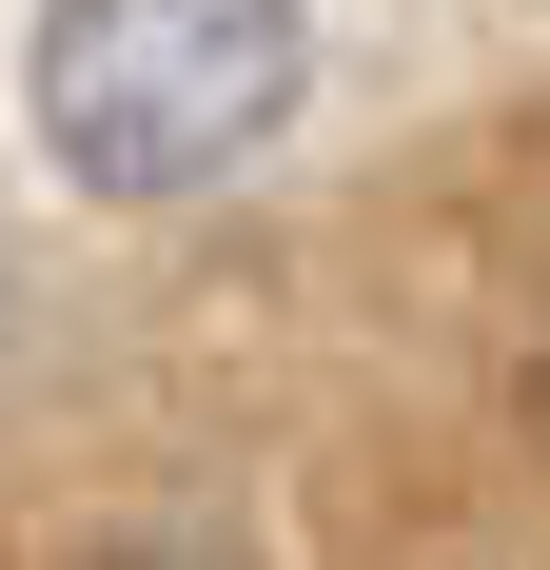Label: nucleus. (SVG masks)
<instances>
[{
    "label": "nucleus",
    "instance_id": "obj_1",
    "mask_svg": "<svg viewBox=\"0 0 550 570\" xmlns=\"http://www.w3.org/2000/svg\"><path fill=\"white\" fill-rule=\"evenodd\" d=\"M20 99H40V158L79 197L177 217V197H217L236 158L295 138V99H315V0H40Z\"/></svg>",
    "mask_w": 550,
    "mask_h": 570
},
{
    "label": "nucleus",
    "instance_id": "obj_2",
    "mask_svg": "<svg viewBox=\"0 0 550 570\" xmlns=\"http://www.w3.org/2000/svg\"><path fill=\"white\" fill-rule=\"evenodd\" d=\"M79 570H256V551H217V531H118V551H79Z\"/></svg>",
    "mask_w": 550,
    "mask_h": 570
}]
</instances>
